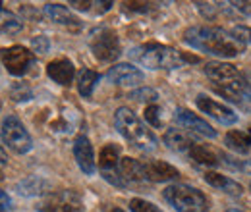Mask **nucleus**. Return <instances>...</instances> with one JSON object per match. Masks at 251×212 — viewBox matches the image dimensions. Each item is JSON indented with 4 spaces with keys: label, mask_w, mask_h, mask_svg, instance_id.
I'll list each match as a JSON object with an SVG mask.
<instances>
[{
    "label": "nucleus",
    "mask_w": 251,
    "mask_h": 212,
    "mask_svg": "<svg viewBox=\"0 0 251 212\" xmlns=\"http://www.w3.org/2000/svg\"><path fill=\"white\" fill-rule=\"evenodd\" d=\"M184 43L191 48L217 56V58H236L246 52V47L238 43L232 33L215 25H193L184 31Z\"/></svg>",
    "instance_id": "f257e3e1"
},
{
    "label": "nucleus",
    "mask_w": 251,
    "mask_h": 212,
    "mask_svg": "<svg viewBox=\"0 0 251 212\" xmlns=\"http://www.w3.org/2000/svg\"><path fill=\"white\" fill-rule=\"evenodd\" d=\"M205 75L211 81H215L217 91L222 96H226L234 102L251 100V79L248 77V73H242L236 66L220 60L207 62Z\"/></svg>",
    "instance_id": "f03ea898"
},
{
    "label": "nucleus",
    "mask_w": 251,
    "mask_h": 212,
    "mask_svg": "<svg viewBox=\"0 0 251 212\" xmlns=\"http://www.w3.org/2000/svg\"><path fill=\"white\" fill-rule=\"evenodd\" d=\"M129 58L149 70H178L186 62L182 52L158 43H147L131 48Z\"/></svg>",
    "instance_id": "7ed1b4c3"
},
{
    "label": "nucleus",
    "mask_w": 251,
    "mask_h": 212,
    "mask_svg": "<svg viewBox=\"0 0 251 212\" xmlns=\"http://www.w3.org/2000/svg\"><path fill=\"white\" fill-rule=\"evenodd\" d=\"M114 125L120 131V135L124 137L126 141H129L135 149L145 152H153L157 149L158 141L155 137V133L139 120L129 108H118L114 114Z\"/></svg>",
    "instance_id": "20e7f679"
},
{
    "label": "nucleus",
    "mask_w": 251,
    "mask_h": 212,
    "mask_svg": "<svg viewBox=\"0 0 251 212\" xmlns=\"http://www.w3.org/2000/svg\"><path fill=\"white\" fill-rule=\"evenodd\" d=\"M162 197L178 212H207L209 209V199L205 197V193L184 183L168 185L162 191Z\"/></svg>",
    "instance_id": "39448f33"
},
{
    "label": "nucleus",
    "mask_w": 251,
    "mask_h": 212,
    "mask_svg": "<svg viewBox=\"0 0 251 212\" xmlns=\"http://www.w3.org/2000/svg\"><path fill=\"white\" fill-rule=\"evenodd\" d=\"M89 47H91L95 58L99 62H114L122 54V47H120L118 35L112 29H106V27L95 29L91 33Z\"/></svg>",
    "instance_id": "423d86ee"
},
{
    "label": "nucleus",
    "mask_w": 251,
    "mask_h": 212,
    "mask_svg": "<svg viewBox=\"0 0 251 212\" xmlns=\"http://www.w3.org/2000/svg\"><path fill=\"white\" fill-rule=\"evenodd\" d=\"M0 133H2V141L16 154H25V152L31 151V135L27 133L24 123L18 120L16 116H6V120L2 121Z\"/></svg>",
    "instance_id": "0eeeda50"
},
{
    "label": "nucleus",
    "mask_w": 251,
    "mask_h": 212,
    "mask_svg": "<svg viewBox=\"0 0 251 212\" xmlns=\"http://www.w3.org/2000/svg\"><path fill=\"white\" fill-rule=\"evenodd\" d=\"M120 147L118 145H104L99 154V170L100 176L114 187H126L120 174Z\"/></svg>",
    "instance_id": "6e6552de"
},
{
    "label": "nucleus",
    "mask_w": 251,
    "mask_h": 212,
    "mask_svg": "<svg viewBox=\"0 0 251 212\" xmlns=\"http://www.w3.org/2000/svg\"><path fill=\"white\" fill-rule=\"evenodd\" d=\"M39 212H81L83 211V201L79 193L75 191H58L47 195L39 205Z\"/></svg>",
    "instance_id": "1a4fd4ad"
},
{
    "label": "nucleus",
    "mask_w": 251,
    "mask_h": 212,
    "mask_svg": "<svg viewBox=\"0 0 251 212\" xmlns=\"http://www.w3.org/2000/svg\"><path fill=\"white\" fill-rule=\"evenodd\" d=\"M2 62H4V68L12 75H24L33 66L35 54L22 45H14V47L2 50Z\"/></svg>",
    "instance_id": "9d476101"
},
{
    "label": "nucleus",
    "mask_w": 251,
    "mask_h": 212,
    "mask_svg": "<svg viewBox=\"0 0 251 212\" xmlns=\"http://www.w3.org/2000/svg\"><path fill=\"white\" fill-rule=\"evenodd\" d=\"M195 104H197V108H199L203 114H207L209 118L217 120L219 123H222V125H234V123L238 121V114H236L232 108H228L226 104H220L217 100H213V98L207 96V94H197Z\"/></svg>",
    "instance_id": "9b49d317"
},
{
    "label": "nucleus",
    "mask_w": 251,
    "mask_h": 212,
    "mask_svg": "<svg viewBox=\"0 0 251 212\" xmlns=\"http://www.w3.org/2000/svg\"><path fill=\"white\" fill-rule=\"evenodd\" d=\"M106 79L114 85H120V87H137L139 83H143L145 75L141 70H137L131 64H116L108 70Z\"/></svg>",
    "instance_id": "f8f14e48"
},
{
    "label": "nucleus",
    "mask_w": 251,
    "mask_h": 212,
    "mask_svg": "<svg viewBox=\"0 0 251 212\" xmlns=\"http://www.w3.org/2000/svg\"><path fill=\"white\" fill-rule=\"evenodd\" d=\"M174 118H176V121L184 129H188L191 133H197V135H203V137H209V139H215L217 137V131L211 127V123L201 120L199 116H195L193 112H189L188 108H176Z\"/></svg>",
    "instance_id": "ddd939ff"
},
{
    "label": "nucleus",
    "mask_w": 251,
    "mask_h": 212,
    "mask_svg": "<svg viewBox=\"0 0 251 212\" xmlns=\"http://www.w3.org/2000/svg\"><path fill=\"white\" fill-rule=\"evenodd\" d=\"M74 156H75V162L81 168V172L87 174V176H93L97 166H95L93 147H91V141L87 139V135H77L75 137V141H74Z\"/></svg>",
    "instance_id": "4468645a"
},
{
    "label": "nucleus",
    "mask_w": 251,
    "mask_h": 212,
    "mask_svg": "<svg viewBox=\"0 0 251 212\" xmlns=\"http://www.w3.org/2000/svg\"><path fill=\"white\" fill-rule=\"evenodd\" d=\"M143 170H145V180L153 183L174 182V180L180 178V172L174 166H170L168 162H162V160L143 162Z\"/></svg>",
    "instance_id": "2eb2a0df"
},
{
    "label": "nucleus",
    "mask_w": 251,
    "mask_h": 212,
    "mask_svg": "<svg viewBox=\"0 0 251 212\" xmlns=\"http://www.w3.org/2000/svg\"><path fill=\"white\" fill-rule=\"evenodd\" d=\"M47 73H49V77L52 81H56V83H60L64 87H68V85H72V81L75 77V68H74L72 60L58 58V60H52L47 66Z\"/></svg>",
    "instance_id": "dca6fc26"
},
{
    "label": "nucleus",
    "mask_w": 251,
    "mask_h": 212,
    "mask_svg": "<svg viewBox=\"0 0 251 212\" xmlns=\"http://www.w3.org/2000/svg\"><path fill=\"white\" fill-rule=\"evenodd\" d=\"M120 174H122V180H124L126 187L127 185H139V183H145V170H143V162L135 160V158H129L126 156L120 160Z\"/></svg>",
    "instance_id": "f3484780"
},
{
    "label": "nucleus",
    "mask_w": 251,
    "mask_h": 212,
    "mask_svg": "<svg viewBox=\"0 0 251 212\" xmlns=\"http://www.w3.org/2000/svg\"><path fill=\"white\" fill-rule=\"evenodd\" d=\"M205 182L209 183L211 187H215V189H220L222 193H226V195H230V197H242L244 195V187L240 185L238 182H234L232 178H228V176H222L219 172H207L205 174Z\"/></svg>",
    "instance_id": "a211bd4d"
},
{
    "label": "nucleus",
    "mask_w": 251,
    "mask_h": 212,
    "mask_svg": "<svg viewBox=\"0 0 251 212\" xmlns=\"http://www.w3.org/2000/svg\"><path fill=\"white\" fill-rule=\"evenodd\" d=\"M164 145L174 152H189V149L195 145V141L189 137L186 131L170 127L164 133Z\"/></svg>",
    "instance_id": "6ab92c4d"
},
{
    "label": "nucleus",
    "mask_w": 251,
    "mask_h": 212,
    "mask_svg": "<svg viewBox=\"0 0 251 212\" xmlns=\"http://www.w3.org/2000/svg\"><path fill=\"white\" fill-rule=\"evenodd\" d=\"M224 145L226 149L238 152V154H246L251 151V127L246 131H240V129H234V131H228L226 137H224Z\"/></svg>",
    "instance_id": "aec40b11"
},
{
    "label": "nucleus",
    "mask_w": 251,
    "mask_h": 212,
    "mask_svg": "<svg viewBox=\"0 0 251 212\" xmlns=\"http://www.w3.org/2000/svg\"><path fill=\"white\" fill-rule=\"evenodd\" d=\"M45 14H47L52 22H56V24H60V25L79 27V20H77L66 6H62V4H47V6H45Z\"/></svg>",
    "instance_id": "412c9836"
},
{
    "label": "nucleus",
    "mask_w": 251,
    "mask_h": 212,
    "mask_svg": "<svg viewBox=\"0 0 251 212\" xmlns=\"http://www.w3.org/2000/svg\"><path fill=\"white\" fill-rule=\"evenodd\" d=\"M188 154L193 162H197V164H201V166H207V168H217L220 164L219 154L215 151H211L209 147H205V145H197V143H195V145L189 149Z\"/></svg>",
    "instance_id": "4be33fe9"
},
{
    "label": "nucleus",
    "mask_w": 251,
    "mask_h": 212,
    "mask_svg": "<svg viewBox=\"0 0 251 212\" xmlns=\"http://www.w3.org/2000/svg\"><path fill=\"white\" fill-rule=\"evenodd\" d=\"M99 79H100V75L93 71V70H81L79 71V75H77V91L81 96H85V98H89L95 91V85L99 83Z\"/></svg>",
    "instance_id": "5701e85b"
},
{
    "label": "nucleus",
    "mask_w": 251,
    "mask_h": 212,
    "mask_svg": "<svg viewBox=\"0 0 251 212\" xmlns=\"http://www.w3.org/2000/svg\"><path fill=\"white\" fill-rule=\"evenodd\" d=\"M22 27L24 24L14 12L0 8V35H16L22 31Z\"/></svg>",
    "instance_id": "b1692460"
},
{
    "label": "nucleus",
    "mask_w": 251,
    "mask_h": 212,
    "mask_svg": "<svg viewBox=\"0 0 251 212\" xmlns=\"http://www.w3.org/2000/svg\"><path fill=\"white\" fill-rule=\"evenodd\" d=\"M49 189V183L37 176H31V178H25L24 182L18 183V191L22 195H27V197H33V195H41Z\"/></svg>",
    "instance_id": "393cba45"
},
{
    "label": "nucleus",
    "mask_w": 251,
    "mask_h": 212,
    "mask_svg": "<svg viewBox=\"0 0 251 212\" xmlns=\"http://www.w3.org/2000/svg\"><path fill=\"white\" fill-rule=\"evenodd\" d=\"M129 98L137 100V102H157L158 100V93L151 87H141V89H135V91L129 93Z\"/></svg>",
    "instance_id": "a878e982"
},
{
    "label": "nucleus",
    "mask_w": 251,
    "mask_h": 212,
    "mask_svg": "<svg viewBox=\"0 0 251 212\" xmlns=\"http://www.w3.org/2000/svg\"><path fill=\"white\" fill-rule=\"evenodd\" d=\"M10 96H12L16 102H25V100H31L33 93L25 83H16V85L10 89Z\"/></svg>",
    "instance_id": "bb28decb"
},
{
    "label": "nucleus",
    "mask_w": 251,
    "mask_h": 212,
    "mask_svg": "<svg viewBox=\"0 0 251 212\" xmlns=\"http://www.w3.org/2000/svg\"><path fill=\"white\" fill-rule=\"evenodd\" d=\"M129 211L131 212H162L153 203L145 201V199H131L129 201Z\"/></svg>",
    "instance_id": "cd10ccee"
},
{
    "label": "nucleus",
    "mask_w": 251,
    "mask_h": 212,
    "mask_svg": "<svg viewBox=\"0 0 251 212\" xmlns=\"http://www.w3.org/2000/svg\"><path fill=\"white\" fill-rule=\"evenodd\" d=\"M232 37H234L238 43H242L244 47H246V45L251 47V27H248V25H236V27L232 29Z\"/></svg>",
    "instance_id": "c85d7f7f"
},
{
    "label": "nucleus",
    "mask_w": 251,
    "mask_h": 212,
    "mask_svg": "<svg viewBox=\"0 0 251 212\" xmlns=\"http://www.w3.org/2000/svg\"><path fill=\"white\" fill-rule=\"evenodd\" d=\"M145 120L149 121L153 127H160L162 125V120H160V108L157 104H151L145 108Z\"/></svg>",
    "instance_id": "c756f323"
},
{
    "label": "nucleus",
    "mask_w": 251,
    "mask_h": 212,
    "mask_svg": "<svg viewBox=\"0 0 251 212\" xmlns=\"http://www.w3.org/2000/svg\"><path fill=\"white\" fill-rule=\"evenodd\" d=\"M31 47H33V52L45 54V52H49V48H50V41H49L45 35H39V37H33Z\"/></svg>",
    "instance_id": "7c9ffc66"
},
{
    "label": "nucleus",
    "mask_w": 251,
    "mask_h": 212,
    "mask_svg": "<svg viewBox=\"0 0 251 212\" xmlns=\"http://www.w3.org/2000/svg\"><path fill=\"white\" fill-rule=\"evenodd\" d=\"M70 6H74L79 12H93V2H83V0H72Z\"/></svg>",
    "instance_id": "2f4dec72"
},
{
    "label": "nucleus",
    "mask_w": 251,
    "mask_h": 212,
    "mask_svg": "<svg viewBox=\"0 0 251 212\" xmlns=\"http://www.w3.org/2000/svg\"><path fill=\"white\" fill-rule=\"evenodd\" d=\"M10 209H12V199H10V195L0 189V212H6V211H10Z\"/></svg>",
    "instance_id": "473e14b6"
},
{
    "label": "nucleus",
    "mask_w": 251,
    "mask_h": 212,
    "mask_svg": "<svg viewBox=\"0 0 251 212\" xmlns=\"http://www.w3.org/2000/svg\"><path fill=\"white\" fill-rule=\"evenodd\" d=\"M232 8H236L238 12L246 14V16H251V2H232Z\"/></svg>",
    "instance_id": "72a5a7b5"
},
{
    "label": "nucleus",
    "mask_w": 251,
    "mask_h": 212,
    "mask_svg": "<svg viewBox=\"0 0 251 212\" xmlns=\"http://www.w3.org/2000/svg\"><path fill=\"white\" fill-rule=\"evenodd\" d=\"M6 162H8V156H6V151L0 145V166H6Z\"/></svg>",
    "instance_id": "f704fd0d"
},
{
    "label": "nucleus",
    "mask_w": 251,
    "mask_h": 212,
    "mask_svg": "<svg viewBox=\"0 0 251 212\" xmlns=\"http://www.w3.org/2000/svg\"><path fill=\"white\" fill-rule=\"evenodd\" d=\"M242 172H246V174H250L251 176V160H248V162L242 164Z\"/></svg>",
    "instance_id": "c9c22d12"
},
{
    "label": "nucleus",
    "mask_w": 251,
    "mask_h": 212,
    "mask_svg": "<svg viewBox=\"0 0 251 212\" xmlns=\"http://www.w3.org/2000/svg\"><path fill=\"white\" fill-rule=\"evenodd\" d=\"M226 212H244V211H238V209H230V211H226Z\"/></svg>",
    "instance_id": "e433bc0d"
},
{
    "label": "nucleus",
    "mask_w": 251,
    "mask_h": 212,
    "mask_svg": "<svg viewBox=\"0 0 251 212\" xmlns=\"http://www.w3.org/2000/svg\"><path fill=\"white\" fill-rule=\"evenodd\" d=\"M110 212H124V211H122V209H112Z\"/></svg>",
    "instance_id": "4c0bfd02"
},
{
    "label": "nucleus",
    "mask_w": 251,
    "mask_h": 212,
    "mask_svg": "<svg viewBox=\"0 0 251 212\" xmlns=\"http://www.w3.org/2000/svg\"><path fill=\"white\" fill-rule=\"evenodd\" d=\"M0 182H2V172H0Z\"/></svg>",
    "instance_id": "58836bf2"
},
{
    "label": "nucleus",
    "mask_w": 251,
    "mask_h": 212,
    "mask_svg": "<svg viewBox=\"0 0 251 212\" xmlns=\"http://www.w3.org/2000/svg\"><path fill=\"white\" fill-rule=\"evenodd\" d=\"M0 8H2V2H0Z\"/></svg>",
    "instance_id": "ea45409f"
},
{
    "label": "nucleus",
    "mask_w": 251,
    "mask_h": 212,
    "mask_svg": "<svg viewBox=\"0 0 251 212\" xmlns=\"http://www.w3.org/2000/svg\"><path fill=\"white\" fill-rule=\"evenodd\" d=\"M250 189H251V183H250Z\"/></svg>",
    "instance_id": "a19ab883"
}]
</instances>
